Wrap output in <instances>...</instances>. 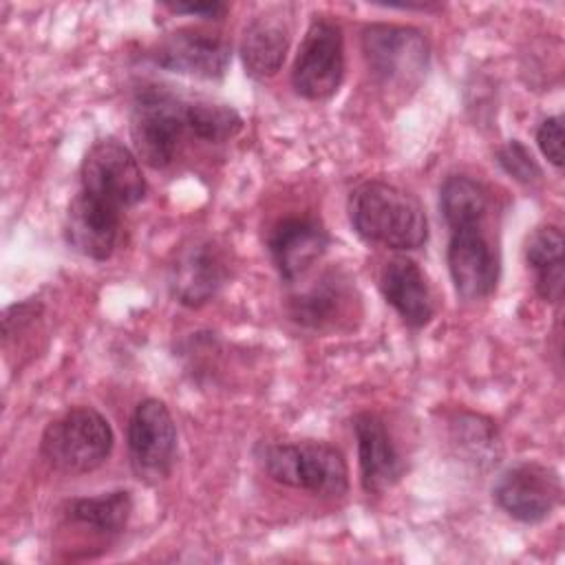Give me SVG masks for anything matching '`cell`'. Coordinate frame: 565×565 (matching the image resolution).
Masks as SVG:
<instances>
[{"label": "cell", "mask_w": 565, "mask_h": 565, "mask_svg": "<svg viewBox=\"0 0 565 565\" xmlns=\"http://www.w3.org/2000/svg\"><path fill=\"white\" fill-rule=\"evenodd\" d=\"M349 216L355 234L373 245L417 249L428 241V218L419 199L384 181L358 185L349 196Z\"/></svg>", "instance_id": "1"}, {"label": "cell", "mask_w": 565, "mask_h": 565, "mask_svg": "<svg viewBox=\"0 0 565 565\" xmlns=\"http://www.w3.org/2000/svg\"><path fill=\"white\" fill-rule=\"evenodd\" d=\"M188 102L157 84L137 90L130 113V137L137 159L154 170L174 161L181 139L190 135Z\"/></svg>", "instance_id": "2"}, {"label": "cell", "mask_w": 565, "mask_h": 565, "mask_svg": "<svg viewBox=\"0 0 565 565\" xmlns=\"http://www.w3.org/2000/svg\"><path fill=\"white\" fill-rule=\"evenodd\" d=\"M267 475L289 488H300L320 497H344L349 490V468L344 455L327 441H285L263 450Z\"/></svg>", "instance_id": "3"}, {"label": "cell", "mask_w": 565, "mask_h": 565, "mask_svg": "<svg viewBox=\"0 0 565 565\" xmlns=\"http://www.w3.org/2000/svg\"><path fill=\"white\" fill-rule=\"evenodd\" d=\"M113 441V428L99 411L73 406L44 428L40 452L55 470L79 475L99 468L108 459Z\"/></svg>", "instance_id": "4"}, {"label": "cell", "mask_w": 565, "mask_h": 565, "mask_svg": "<svg viewBox=\"0 0 565 565\" xmlns=\"http://www.w3.org/2000/svg\"><path fill=\"white\" fill-rule=\"evenodd\" d=\"M362 53L371 75L382 84L411 86L428 68L430 49L419 29L371 24L362 31Z\"/></svg>", "instance_id": "5"}, {"label": "cell", "mask_w": 565, "mask_h": 565, "mask_svg": "<svg viewBox=\"0 0 565 565\" xmlns=\"http://www.w3.org/2000/svg\"><path fill=\"white\" fill-rule=\"evenodd\" d=\"M344 77L342 29L327 18L311 20L291 71L294 90L309 102L333 97Z\"/></svg>", "instance_id": "6"}, {"label": "cell", "mask_w": 565, "mask_h": 565, "mask_svg": "<svg viewBox=\"0 0 565 565\" xmlns=\"http://www.w3.org/2000/svg\"><path fill=\"white\" fill-rule=\"evenodd\" d=\"M79 181L82 192L117 210L132 207L146 196L139 159L117 139H102L88 148L79 168Z\"/></svg>", "instance_id": "7"}, {"label": "cell", "mask_w": 565, "mask_h": 565, "mask_svg": "<svg viewBox=\"0 0 565 565\" xmlns=\"http://www.w3.org/2000/svg\"><path fill=\"white\" fill-rule=\"evenodd\" d=\"M128 452L139 479L157 483L170 475L177 455V426L161 399L146 397L137 404L128 424Z\"/></svg>", "instance_id": "8"}, {"label": "cell", "mask_w": 565, "mask_h": 565, "mask_svg": "<svg viewBox=\"0 0 565 565\" xmlns=\"http://www.w3.org/2000/svg\"><path fill=\"white\" fill-rule=\"evenodd\" d=\"M494 503L514 521L541 523L563 499V483L554 468L539 461H521L492 486Z\"/></svg>", "instance_id": "9"}, {"label": "cell", "mask_w": 565, "mask_h": 565, "mask_svg": "<svg viewBox=\"0 0 565 565\" xmlns=\"http://www.w3.org/2000/svg\"><path fill=\"white\" fill-rule=\"evenodd\" d=\"M230 278V258L225 249L210 238H196L177 252L170 265L168 287L183 307L210 302Z\"/></svg>", "instance_id": "10"}, {"label": "cell", "mask_w": 565, "mask_h": 565, "mask_svg": "<svg viewBox=\"0 0 565 565\" xmlns=\"http://www.w3.org/2000/svg\"><path fill=\"white\" fill-rule=\"evenodd\" d=\"M230 57L232 46L225 38L190 26L172 31L152 51V60L161 68L201 79H221Z\"/></svg>", "instance_id": "11"}, {"label": "cell", "mask_w": 565, "mask_h": 565, "mask_svg": "<svg viewBox=\"0 0 565 565\" xmlns=\"http://www.w3.org/2000/svg\"><path fill=\"white\" fill-rule=\"evenodd\" d=\"M446 260L459 298L481 300L494 291L499 258L481 227L452 230Z\"/></svg>", "instance_id": "12"}, {"label": "cell", "mask_w": 565, "mask_h": 565, "mask_svg": "<svg viewBox=\"0 0 565 565\" xmlns=\"http://www.w3.org/2000/svg\"><path fill=\"white\" fill-rule=\"evenodd\" d=\"M327 247V227L320 223V218L309 214L280 218L267 236V249L285 282H294L307 274L311 265L322 258Z\"/></svg>", "instance_id": "13"}, {"label": "cell", "mask_w": 565, "mask_h": 565, "mask_svg": "<svg viewBox=\"0 0 565 565\" xmlns=\"http://www.w3.org/2000/svg\"><path fill=\"white\" fill-rule=\"evenodd\" d=\"M121 225V210L86 192H77L66 210V243L82 256L106 260L113 256Z\"/></svg>", "instance_id": "14"}, {"label": "cell", "mask_w": 565, "mask_h": 565, "mask_svg": "<svg viewBox=\"0 0 565 565\" xmlns=\"http://www.w3.org/2000/svg\"><path fill=\"white\" fill-rule=\"evenodd\" d=\"M353 433L358 441V461H360V481L364 492L380 494L393 488L406 466L386 430V424L375 413H358L353 417Z\"/></svg>", "instance_id": "15"}, {"label": "cell", "mask_w": 565, "mask_h": 565, "mask_svg": "<svg viewBox=\"0 0 565 565\" xmlns=\"http://www.w3.org/2000/svg\"><path fill=\"white\" fill-rule=\"evenodd\" d=\"M291 26L285 7H269L254 15L241 35V60L252 79L274 77L289 49Z\"/></svg>", "instance_id": "16"}, {"label": "cell", "mask_w": 565, "mask_h": 565, "mask_svg": "<svg viewBox=\"0 0 565 565\" xmlns=\"http://www.w3.org/2000/svg\"><path fill=\"white\" fill-rule=\"evenodd\" d=\"M358 302L351 280L340 271H324L309 289L289 300V316L300 327L324 331L347 320Z\"/></svg>", "instance_id": "17"}, {"label": "cell", "mask_w": 565, "mask_h": 565, "mask_svg": "<svg viewBox=\"0 0 565 565\" xmlns=\"http://www.w3.org/2000/svg\"><path fill=\"white\" fill-rule=\"evenodd\" d=\"M384 300L413 329L426 327L435 316V302L428 280L419 265L408 256L391 258L380 274Z\"/></svg>", "instance_id": "18"}, {"label": "cell", "mask_w": 565, "mask_h": 565, "mask_svg": "<svg viewBox=\"0 0 565 565\" xmlns=\"http://www.w3.org/2000/svg\"><path fill=\"white\" fill-rule=\"evenodd\" d=\"M132 514V497L128 490H113L97 497L71 499L64 505V516L71 523L90 527L97 534L115 536L124 532Z\"/></svg>", "instance_id": "19"}, {"label": "cell", "mask_w": 565, "mask_h": 565, "mask_svg": "<svg viewBox=\"0 0 565 565\" xmlns=\"http://www.w3.org/2000/svg\"><path fill=\"white\" fill-rule=\"evenodd\" d=\"M439 205L452 232L461 227H481L490 199L479 181L468 174H450L439 190Z\"/></svg>", "instance_id": "20"}, {"label": "cell", "mask_w": 565, "mask_h": 565, "mask_svg": "<svg viewBox=\"0 0 565 565\" xmlns=\"http://www.w3.org/2000/svg\"><path fill=\"white\" fill-rule=\"evenodd\" d=\"M190 135L207 143H223L243 130V117L227 104L210 99L188 102Z\"/></svg>", "instance_id": "21"}, {"label": "cell", "mask_w": 565, "mask_h": 565, "mask_svg": "<svg viewBox=\"0 0 565 565\" xmlns=\"http://www.w3.org/2000/svg\"><path fill=\"white\" fill-rule=\"evenodd\" d=\"M452 441L477 466H492L499 461V437L497 428L488 417L475 413H461L452 422Z\"/></svg>", "instance_id": "22"}, {"label": "cell", "mask_w": 565, "mask_h": 565, "mask_svg": "<svg viewBox=\"0 0 565 565\" xmlns=\"http://www.w3.org/2000/svg\"><path fill=\"white\" fill-rule=\"evenodd\" d=\"M563 254L565 238L556 225H541L525 241V260L536 274L563 265Z\"/></svg>", "instance_id": "23"}, {"label": "cell", "mask_w": 565, "mask_h": 565, "mask_svg": "<svg viewBox=\"0 0 565 565\" xmlns=\"http://www.w3.org/2000/svg\"><path fill=\"white\" fill-rule=\"evenodd\" d=\"M497 161L499 166L519 183L523 185H534L536 181H541L543 172L536 163V159L532 157V152L519 141V139H510L505 141L499 150H497Z\"/></svg>", "instance_id": "24"}, {"label": "cell", "mask_w": 565, "mask_h": 565, "mask_svg": "<svg viewBox=\"0 0 565 565\" xmlns=\"http://www.w3.org/2000/svg\"><path fill=\"white\" fill-rule=\"evenodd\" d=\"M536 143L543 152V157L556 168H563V117L552 115L541 121L536 130Z\"/></svg>", "instance_id": "25"}, {"label": "cell", "mask_w": 565, "mask_h": 565, "mask_svg": "<svg viewBox=\"0 0 565 565\" xmlns=\"http://www.w3.org/2000/svg\"><path fill=\"white\" fill-rule=\"evenodd\" d=\"M174 13H185V15H196V18H207V20H218L227 7L218 0H207V2H168L166 4Z\"/></svg>", "instance_id": "26"}]
</instances>
